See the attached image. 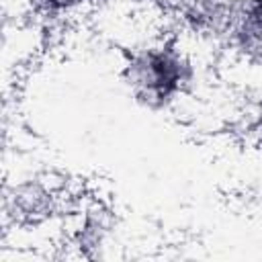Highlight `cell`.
Instances as JSON below:
<instances>
[{
	"label": "cell",
	"instance_id": "1",
	"mask_svg": "<svg viewBox=\"0 0 262 262\" xmlns=\"http://www.w3.org/2000/svg\"><path fill=\"white\" fill-rule=\"evenodd\" d=\"M190 55L176 41H151L127 53L123 82L137 104L160 113L172 108L194 84Z\"/></svg>",
	"mask_w": 262,
	"mask_h": 262
},
{
	"label": "cell",
	"instance_id": "2",
	"mask_svg": "<svg viewBox=\"0 0 262 262\" xmlns=\"http://www.w3.org/2000/svg\"><path fill=\"white\" fill-rule=\"evenodd\" d=\"M229 33L237 49L262 55V0H244L229 18Z\"/></svg>",
	"mask_w": 262,
	"mask_h": 262
},
{
	"label": "cell",
	"instance_id": "3",
	"mask_svg": "<svg viewBox=\"0 0 262 262\" xmlns=\"http://www.w3.org/2000/svg\"><path fill=\"white\" fill-rule=\"evenodd\" d=\"M33 6L49 16H70L76 14L88 6H92L98 0H31Z\"/></svg>",
	"mask_w": 262,
	"mask_h": 262
}]
</instances>
